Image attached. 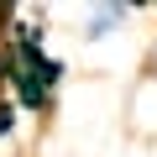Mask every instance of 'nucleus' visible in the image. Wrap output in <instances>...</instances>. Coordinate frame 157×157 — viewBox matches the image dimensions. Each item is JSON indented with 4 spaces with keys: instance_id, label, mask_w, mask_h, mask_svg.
I'll list each match as a JSON object with an SVG mask.
<instances>
[{
    "instance_id": "7ed1b4c3",
    "label": "nucleus",
    "mask_w": 157,
    "mask_h": 157,
    "mask_svg": "<svg viewBox=\"0 0 157 157\" xmlns=\"http://www.w3.org/2000/svg\"><path fill=\"white\" fill-rule=\"evenodd\" d=\"M11 131H16V105H11V94H0V141Z\"/></svg>"
},
{
    "instance_id": "f257e3e1",
    "label": "nucleus",
    "mask_w": 157,
    "mask_h": 157,
    "mask_svg": "<svg viewBox=\"0 0 157 157\" xmlns=\"http://www.w3.org/2000/svg\"><path fill=\"white\" fill-rule=\"evenodd\" d=\"M136 6H110V0H105V6H94L89 11V21H84V42H105L110 32H121L126 26V16H131Z\"/></svg>"
},
{
    "instance_id": "f03ea898",
    "label": "nucleus",
    "mask_w": 157,
    "mask_h": 157,
    "mask_svg": "<svg viewBox=\"0 0 157 157\" xmlns=\"http://www.w3.org/2000/svg\"><path fill=\"white\" fill-rule=\"evenodd\" d=\"M11 73H16V52H11L6 42H0V94L11 89Z\"/></svg>"
},
{
    "instance_id": "39448f33",
    "label": "nucleus",
    "mask_w": 157,
    "mask_h": 157,
    "mask_svg": "<svg viewBox=\"0 0 157 157\" xmlns=\"http://www.w3.org/2000/svg\"><path fill=\"white\" fill-rule=\"evenodd\" d=\"M152 68H157V42H152Z\"/></svg>"
},
{
    "instance_id": "20e7f679",
    "label": "nucleus",
    "mask_w": 157,
    "mask_h": 157,
    "mask_svg": "<svg viewBox=\"0 0 157 157\" xmlns=\"http://www.w3.org/2000/svg\"><path fill=\"white\" fill-rule=\"evenodd\" d=\"M21 16V6H16V0H0V32H11V21Z\"/></svg>"
}]
</instances>
